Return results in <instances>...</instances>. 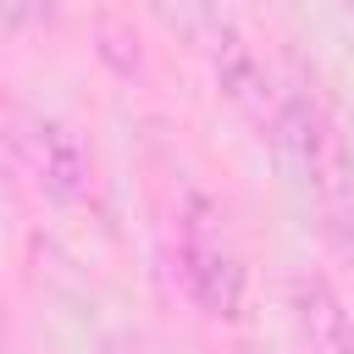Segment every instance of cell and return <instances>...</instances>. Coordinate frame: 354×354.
Instances as JSON below:
<instances>
[{
    "mask_svg": "<svg viewBox=\"0 0 354 354\" xmlns=\"http://www.w3.org/2000/svg\"><path fill=\"white\" fill-rule=\"evenodd\" d=\"M111 354H127V343H111ZM133 354H138V348H133Z\"/></svg>",
    "mask_w": 354,
    "mask_h": 354,
    "instance_id": "cell-6",
    "label": "cell"
},
{
    "mask_svg": "<svg viewBox=\"0 0 354 354\" xmlns=\"http://www.w3.org/2000/svg\"><path fill=\"white\" fill-rule=\"evenodd\" d=\"M33 160H39V177L55 199H77L94 177V155L83 149V138L66 122H39L33 127Z\"/></svg>",
    "mask_w": 354,
    "mask_h": 354,
    "instance_id": "cell-4",
    "label": "cell"
},
{
    "mask_svg": "<svg viewBox=\"0 0 354 354\" xmlns=\"http://www.w3.org/2000/svg\"><path fill=\"white\" fill-rule=\"evenodd\" d=\"M0 354H6V315H0Z\"/></svg>",
    "mask_w": 354,
    "mask_h": 354,
    "instance_id": "cell-7",
    "label": "cell"
},
{
    "mask_svg": "<svg viewBox=\"0 0 354 354\" xmlns=\"http://www.w3.org/2000/svg\"><path fill=\"white\" fill-rule=\"evenodd\" d=\"M177 260H183V282L205 315H216V321L243 315V260L221 227V210L205 194H188L177 210Z\"/></svg>",
    "mask_w": 354,
    "mask_h": 354,
    "instance_id": "cell-1",
    "label": "cell"
},
{
    "mask_svg": "<svg viewBox=\"0 0 354 354\" xmlns=\"http://www.w3.org/2000/svg\"><path fill=\"white\" fill-rule=\"evenodd\" d=\"M293 315H299V332H304L310 354H354V321H348L343 299L332 293V282L299 277L293 282Z\"/></svg>",
    "mask_w": 354,
    "mask_h": 354,
    "instance_id": "cell-3",
    "label": "cell"
},
{
    "mask_svg": "<svg viewBox=\"0 0 354 354\" xmlns=\"http://www.w3.org/2000/svg\"><path fill=\"white\" fill-rule=\"evenodd\" d=\"M277 122H282V133H288V144H293V155H299V166L310 177L315 205L326 210L332 227H343L348 221V205H354V177H348V149H343L326 105L299 83V88L282 94V116Z\"/></svg>",
    "mask_w": 354,
    "mask_h": 354,
    "instance_id": "cell-2",
    "label": "cell"
},
{
    "mask_svg": "<svg viewBox=\"0 0 354 354\" xmlns=\"http://www.w3.org/2000/svg\"><path fill=\"white\" fill-rule=\"evenodd\" d=\"M216 77H221V88H227L232 105H243L249 116H266V72L254 66L249 44L232 28L216 33Z\"/></svg>",
    "mask_w": 354,
    "mask_h": 354,
    "instance_id": "cell-5",
    "label": "cell"
}]
</instances>
